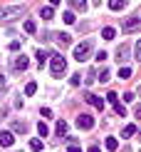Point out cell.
<instances>
[{"mask_svg": "<svg viewBox=\"0 0 141 152\" xmlns=\"http://www.w3.org/2000/svg\"><path fill=\"white\" fill-rule=\"evenodd\" d=\"M25 15V5H3L0 8V20H15Z\"/></svg>", "mask_w": 141, "mask_h": 152, "instance_id": "obj_1", "label": "cell"}, {"mask_svg": "<svg viewBox=\"0 0 141 152\" xmlns=\"http://www.w3.org/2000/svg\"><path fill=\"white\" fill-rule=\"evenodd\" d=\"M89 55H92V40H84V42H79V45L74 48V60L77 62L89 60Z\"/></svg>", "mask_w": 141, "mask_h": 152, "instance_id": "obj_2", "label": "cell"}, {"mask_svg": "<svg viewBox=\"0 0 141 152\" xmlns=\"http://www.w3.org/2000/svg\"><path fill=\"white\" fill-rule=\"evenodd\" d=\"M50 58H52V75H55V77H62L65 70H67V60L62 58L60 53H52Z\"/></svg>", "mask_w": 141, "mask_h": 152, "instance_id": "obj_3", "label": "cell"}, {"mask_svg": "<svg viewBox=\"0 0 141 152\" xmlns=\"http://www.w3.org/2000/svg\"><path fill=\"white\" fill-rule=\"evenodd\" d=\"M106 100H109V102H112L114 112H117L119 117H126V107H124V102H121V100H119V95H117V92H109V95H106Z\"/></svg>", "mask_w": 141, "mask_h": 152, "instance_id": "obj_4", "label": "cell"}, {"mask_svg": "<svg viewBox=\"0 0 141 152\" xmlns=\"http://www.w3.org/2000/svg\"><path fill=\"white\" fill-rule=\"evenodd\" d=\"M139 28H141V18H139V15H131V18H126V20H124L121 33H136Z\"/></svg>", "mask_w": 141, "mask_h": 152, "instance_id": "obj_5", "label": "cell"}, {"mask_svg": "<svg viewBox=\"0 0 141 152\" xmlns=\"http://www.w3.org/2000/svg\"><path fill=\"white\" fill-rule=\"evenodd\" d=\"M77 127L79 130H92L94 127V117L89 115V112H82V115L77 117Z\"/></svg>", "mask_w": 141, "mask_h": 152, "instance_id": "obj_6", "label": "cell"}, {"mask_svg": "<svg viewBox=\"0 0 141 152\" xmlns=\"http://www.w3.org/2000/svg\"><path fill=\"white\" fill-rule=\"evenodd\" d=\"M84 100L92 107H97V110H104V97H99V95H92V92H84Z\"/></svg>", "mask_w": 141, "mask_h": 152, "instance_id": "obj_7", "label": "cell"}, {"mask_svg": "<svg viewBox=\"0 0 141 152\" xmlns=\"http://www.w3.org/2000/svg\"><path fill=\"white\" fill-rule=\"evenodd\" d=\"M12 67H15V70H27V67H30V58H25V55H17V58L12 60Z\"/></svg>", "mask_w": 141, "mask_h": 152, "instance_id": "obj_8", "label": "cell"}, {"mask_svg": "<svg viewBox=\"0 0 141 152\" xmlns=\"http://www.w3.org/2000/svg\"><path fill=\"white\" fill-rule=\"evenodd\" d=\"M15 142V137H12V132H0V147H10V145Z\"/></svg>", "mask_w": 141, "mask_h": 152, "instance_id": "obj_9", "label": "cell"}, {"mask_svg": "<svg viewBox=\"0 0 141 152\" xmlns=\"http://www.w3.org/2000/svg\"><path fill=\"white\" fill-rule=\"evenodd\" d=\"M55 40L60 42L62 48H67V45H72V35H69V33H57V35H55Z\"/></svg>", "mask_w": 141, "mask_h": 152, "instance_id": "obj_10", "label": "cell"}, {"mask_svg": "<svg viewBox=\"0 0 141 152\" xmlns=\"http://www.w3.org/2000/svg\"><path fill=\"white\" fill-rule=\"evenodd\" d=\"M30 127H27V122H20V120H15L12 122V132H17V135H25Z\"/></svg>", "mask_w": 141, "mask_h": 152, "instance_id": "obj_11", "label": "cell"}, {"mask_svg": "<svg viewBox=\"0 0 141 152\" xmlns=\"http://www.w3.org/2000/svg\"><path fill=\"white\" fill-rule=\"evenodd\" d=\"M117 60H119V62H126V60H129V45H121V48L117 50Z\"/></svg>", "mask_w": 141, "mask_h": 152, "instance_id": "obj_12", "label": "cell"}, {"mask_svg": "<svg viewBox=\"0 0 141 152\" xmlns=\"http://www.w3.org/2000/svg\"><path fill=\"white\" fill-rule=\"evenodd\" d=\"M134 135H136V125H126V127L124 130H121V137H124V140H129V137H134Z\"/></svg>", "mask_w": 141, "mask_h": 152, "instance_id": "obj_13", "label": "cell"}, {"mask_svg": "<svg viewBox=\"0 0 141 152\" xmlns=\"http://www.w3.org/2000/svg\"><path fill=\"white\" fill-rule=\"evenodd\" d=\"M69 5H72L74 10H79V12H84L87 10V0H67Z\"/></svg>", "mask_w": 141, "mask_h": 152, "instance_id": "obj_14", "label": "cell"}, {"mask_svg": "<svg viewBox=\"0 0 141 152\" xmlns=\"http://www.w3.org/2000/svg\"><path fill=\"white\" fill-rule=\"evenodd\" d=\"M104 145H106V150H109V152H114V150L119 147V140H117V137H106V142H104Z\"/></svg>", "mask_w": 141, "mask_h": 152, "instance_id": "obj_15", "label": "cell"}, {"mask_svg": "<svg viewBox=\"0 0 141 152\" xmlns=\"http://www.w3.org/2000/svg\"><path fill=\"white\" fill-rule=\"evenodd\" d=\"M55 130H57V135H60V137H65V135H67V122H65V120H60Z\"/></svg>", "mask_w": 141, "mask_h": 152, "instance_id": "obj_16", "label": "cell"}, {"mask_svg": "<svg viewBox=\"0 0 141 152\" xmlns=\"http://www.w3.org/2000/svg\"><path fill=\"white\" fill-rule=\"evenodd\" d=\"M47 58H50L47 50H37V62H40V67L45 65V62H47Z\"/></svg>", "mask_w": 141, "mask_h": 152, "instance_id": "obj_17", "label": "cell"}, {"mask_svg": "<svg viewBox=\"0 0 141 152\" xmlns=\"http://www.w3.org/2000/svg\"><path fill=\"white\" fill-rule=\"evenodd\" d=\"M62 20H65L67 25H72L77 18H74V12H72V10H65V12H62Z\"/></svg>", "mask_w": 141, "mask_h": 152, "instance_id": "obj_18", "label": "cell"}, {"mask_svg": "<svg viewBox=\"0 0 141 152\" xmlns=\"http://www.w3.org/2000/svg\"><path fill=\"white\" fill-rule=\"evenodd\" d=\"M114 35H117L114 28H104V30H101V37H104V40H114Z\"/></svg>", "mask_w": 141, "mask_h": 152, "instance_id": "obj_19", "label": "cell"}, {"mask_svg": "<svg viewBox=\"0 0 141 152\" xmlns=\"http://www.w3.org/2000/svg\"><path fill=\"white\" fill-rule=\"evenodd\" d=\"M124 5H126V0H109V8L112 10H121Z\"/></svg>", "mask_w": 141, "mask_h": 152, "instance_id": "obj_20", "label": "cell"}, {"mask_svg": "<svg viewBox=\"0 0 141 152\" xmlns=\"http://www.w3.org/2000/svg\"><path fill=\"white\" fill-rule=\"evenodd\" d=\"M40 15H42V20H52L55 10H52V8H42V10H40Z\"/></svg>", "mask_w": 141, "mask_h": 152, "instance_id": "obj_21", "label": "cell"}, {"mask_svg": "<svg viewBox=\"0 0 141 152\" xmlns=\"http://www.w3.org/2000/svg\"><path fill=\"white\" fill-rule=\"evenodd\" d=\"M35 30H37V23H35V20H25V33H30V35H32Z\"/></svg>", "mask_w": 141, "mask_h": 152, "instance_id": "obj_22", "label": "cell"}, {"mask_svg": "<svg viewBox=\"0 0 141 152\" xmlns=\"http://www.w3.org/2000/svg\"><path fill=\"white\" fill-rule=\"evenodd\" d=\"M119 77H121V80H129V77H131V67H126V65L119 67Z\"/></svg>", "mask_w": 141, "mask_h": 152, "instance_id": "obj_23", "label": "cell"}, {"mask_svg": "<svg viewBox=\"0 0 141 152\" xmlns=\"http://www.w3.org/2000/svg\"><path fill=\"white\" fill-rule=\"evenodd\" d=\"M37 92V82H27L25 85V95H35Z\"/></svg>", "mask_w": 141, "mask_h": 152, "instance_id": "obj_24", "label": "cell"}, {"mask_svg": "<svg viewBox=\"0 0 141 152\" xmlns=\"http://www.w3.org/2000/svg\"><path fill=\"white\" fill-rule=\"evenodd\" d=\"M37 132H40V137H47V135H50V130H47V125H45V122L37 125Z\"/></svg>", "mask_w": 141, "mask_h": 152, "instance_id": "obj_25", "label": "cell"}, {"mask_svg": "<svg viewBox=\"0 0 141 152\" xmlns=\"http://www.w3.org/2000/svg\"><path fill=\"white\" fill-rule=\"evenodd\" d=\"M30 150L40 152V150H42V140H30Z\"/></svg>", "mask_w": 141, "mask_h": 152, "instance_id": "obj_26", "label": "cell"}, {"mask_svg": "<svg viewBox=\"0 0 141 152\" xmlns=\"http://www.w3.org/2000/svg\"><path fill=\"white\" fill-rule=\"evenodd\" d=\"M109 75H112V72H109L106 67H104V70H101V72L97 75V80H101V82H106V80H109Z\"/></svg>", "mask_w": 141, "mask_h": 152, "instance_id": "obj_27", "label": "cell"}, {"mask_svg": "<svg viewBox=\"0 0 141 152\" xmlns=\"http://www.w3.org/2000/svg\"><path fill=\"white\" fill-rule=\"evenodd\" d=\"M94 80H97V72H94V70H89V72H87V85H92Z\"/></svg>", "mask_w": 141, "mask_h": 152, "instance_id": "obj_28", "label": "cell"}, {"mask_svg": "<svg viewBox=\"0 0 141 152\" xmlns=\"http://www.w3.org/2000/svg\"><path fill=\"white\" fill-rule=\"evenodd\" d=\"M134 100H136V95H134V92H124V102H134Z\"/></svg>", "mask_w": 141, "mask_h": 152, "instance_id": "obj_29", "label": "cell"}, {"mask_svg": "<svg viewBox=\"0 0 141 152\" xmlns=\"http://www.w3.org/2000/svg\"><path fill=\"white\" fill-rule=\"evenodd\" d=\"M134 55H136V60H141V42L134 45Z\"/></svg>", "mask_w": 141, "mask_h": 152, "instance_id": "obj_30", "label": "cell"}, {"mask_svg": "<svg viewBox=\"0 0 141 152\" xmlns=\"http://www.w3.org/2000/svg\"><path fill=\"white\" fill-rule=\"evenodd\" d=\"M10 50H12V53H17V50H20V40H12L10 42Z\"/></svg>", "mask_w": 141, "mask_h": 152, "instance_id": "obj_31", "label": "cell"}, {"mask_svg": "<svg viewBox=\"0 0 141 152\" xmlns=\"http://www.w3.org/2000/svg\"><path fill=\"white\" fill-rule=\"evenodd\" d=\"M79 77H82V75H72V80H69V85H74V87H77V85H79V82H82Z\"/></svg>", "mask_w": 141, "mask_h": 152, "instance_id": "obj_32", "label": "cell"}, {"mask_svg": "<svg viewBox=\"0 0 141 152\" xmlns=\"http://www.w3.org/2000/svg\"><path fill=\"white\" fill-rule=\"evenodd\" d=\"M42 117H52V110L50 107H42Z\"/></svg>", "mask_w": 141, "mask_h": 152, "instance_id": "obj_33", "label": "cell"}, {"mask_svg": "<svg viewBox=\"0 0 141 152\" xmlns=\"http://www.w3.org/2000/svg\"><path fill=\"white\" fill-rule=\"evenodd\" d=\"M97 60H99V62H104V60H106V53H104V50H101V53H97Z\"/></svg>", "mask_w": 141, "mask_h": 152, "instance_id": "obj_34", "label": "cell"}, {"mask_svg": "<svg viewBox=\"0 0 141 152\" xmlns=\"http://www.w3.org/2000/svg\"><path fill=\"white\" fill-rule=\"evenodd\" d=\"M69 152H82V147L79 145H69Z\"/></svg>", "mask_w": 141, "mask_h": 152, "instance_id": "obj_35", "label": "cell"}, {"mask_svg": "<svg viewBox=\"0 0 141 152\" xmlns=\"http://www.w3.org/2000/svg\"><path fill=\"white\" fill-rule=\"evenodd\" d=\"M87 152H99V147H97V145H94V147H89Z\"/></svg>", "mask_w": 141, "mask_h": 152, "instance_id": "obj_36", "label": "cell"}, {"mask_svg": "<svg viewBox=\"0 0 141 152\" xmlns=\"http://www.w3.org/2000/svg\"><path fill=\"white\" fill-rule=\"evenodd\" d=\"M50 3H52V5H60V3H62V0H50Z\"/></svg>", "mask_w": 141, "mask_h": 152, "instance_id": "obj_37", "label": "cell"}, {"mask_svg": "<svg viewBox=\"0 0 141 152\" xmlns=\"http://www.w3.org/2000/svg\"><path fill=\"white\" fill-rule=\"evenodd\" d=\"M0 87H3V90H5V80H3V77H0Z\"/></svg>", "mask_w": 141, "mask_h": 152, "instance_id": "obj_38", "label": "cell"}, {"mask_svg": "<svg viewBox=\"0 0 141 152\" xmlns=\"http://www.w3.org/2000/svg\"><path fill=\"white\" fill-rule=\"evenodd\" d=\"M94 3H101V0H94Z\"/></svg>", "mask_w": 141, "mask_h": 152, "instance_id": "obj_39", "label": "cell"}]
</instances>
